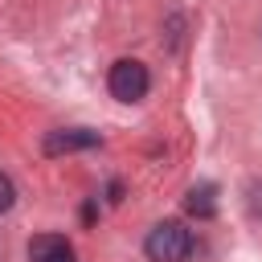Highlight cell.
I'll return each mask as SVG.
<instances>
[{
    "instance_id": "6da1fadb",
    "label": "cell",
    "mask_w": 262,
    "mask_h": 262,
    "mask_svg": "<svg viewBox=\"0 0 262 262\" xmlns=\"http://www.w3.org/2000/svg\"><path fill=\"white\" fill-rule=\"evenodd\" d=\"M143 250H147L151 262H184V258L192 254V233H188L180 221H160V225L147 233Z\"/></svg>"
},
{
    "instance_id": "3957f363",
    "label": "cell",
    "mask_w": 262,
    "mask_h": 262,
    "mask_svg": "<svg viewBox=\"0 0 262 262\" xmlns=\"http://www.w3.org/2000/svg\"><path fill=\"white\" fill-rule=\"evenodd\" d=\"M29 262H74V246L61 233H37L29 242Z\"/></svg>"
},
{
    "instance_id": "7a4b0ae2",
    "label": "cell",
    "mask_w": 262,
    "mask_h": 262,
    "mask_svg": "<svg viewBox=\"0 0 262 262\" xmlns=\"http://www.w3.org/2000/svg\"><path fill=\"white\" fill-rule=\"evenodd\" d=\"M106 86H111V94H115L119 102H139V98L147 94L151 78H147V66H143V61H135V57H123V61H115V66H111V78H106Z\"/></svg>"
},
{
    "instance_id": "8992f818",
    "label": "cell",
    "mask_w": 262,
    "mask_h": 262,
    "mask_svg": "<svg viewBox=\"0 0 262 262\" xmlns=\"http://www.w3.org/2000/svg\"><path fill=\"white\" fill-rule=\"evenodd\" d=\"M12 196H16V192H12V180L0 172V213H4V209H12Z\"/></svg>"
},
{
    "instance_id": "277c9868",
    "label": "cell",
    "mask_w": 262,
    "mask_h": 262,
    "mask_svg": "<svg viewBox=\"0 0 262 262\" xmlns=\"http://www.w3.org/2000/svg\"><path fill=\"white\" fill-rule=\"evenodd\" d=\"M94 143H98V135H94V131H82V127H74V131H53V135L45 139V151H49V156H61V151L94 147Z\"/></svg>"
},
{
    "instance_id": "5b68a950",
    "label": "cell",
    "mask_w": 262,
    "mask_h": 262,
    "mask_svg": "<svg viewBox=\"0 0 262 262\" xmlns=\"http://www.w3.org/2000/svg\"><path fill=\"white\" fill-rule=\"evenodd\" d=\"M213 196H217V188H213V184H196V188L188 192V201H184V205H188V213H192V217H213V213H217V201H213Z\"/></svg>"
}]
</instances>
